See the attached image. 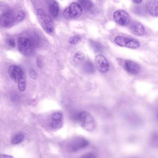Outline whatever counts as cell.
<instances>
[{
  "mask_svg": "<svg viewBox=\"0 0 158 158\" xmlns=\"http://www.w3.org/2000/svg\"><path fill=\"white\" fill-rule=\"evenodd\" d=\"M74 119L82 127L87 131L92 132L96 128V123L93 117L86 111H82L74 115Z\"/></svg>",
  "mask_w": 158,
  "mask_h": 158,
  "instance_id": "1",
  "label": "cell"
},
{
  "mask_svg": "<svg viewBox=\"0 0 158 158\" xmlns=\"http://www.w3.org/2000/svg\"><path fill=\"white\" fill-rule=\"evenodd\" d=\"M37 19L44 30L48 33H52L54 29L53 21L50 16L42 8L36 11Z\"/></svg>",
  "mask_w": 158,
  "mask_h": 158,
  "instance_id": "2",
  "label": "cell"
},
{
  "mask_svg": "<svg viewBox=\"0 0 158 158\" xmlns=\"http://www.w3.org/2000/svg\"><path fill=\"white\" fill-rule=\"evenodd\" d=\"M17 45L19 52L25 55L30 56L34 52L35 45L30 39L26 37L18 38Z\"/></svg>",
  "mask_w": 158,
  "mask_h": 158,
  "instance_id": "3",
  "label": "cell"
},
{
  "mask_svg": "<svg viewBox=\"0 0 158 158\" xmlns=\"http://www.w3.org/2000/svg\"><path fill=\"white\" fill-rule=\"evenodd\" d=\"M114 42L118 46L130 49H137L140 46V43L137 40L124 36H116Z\"/></svg>",
  "mask_w": 158,
  "mask_h": 158,
  "instance_id": "4",
  "label": "cell"
},
{
  "mask_svg": "<svg viewBox=\"0 0 158 158\" xmlns=\"http://www.w3.org/2000/svg\"><path fill=\"white\" fill-rule=\"evenodd\" d=\"M89 143L87 139L79 136L72 139L68 144L67 148L69 152H76L87 147Z\"/></svg>",
  "mask_w": 158,
  "mask_h": 158,
  "instance_id": "5",
  "label": "cell"
},
{
  "mask_svg": "<svg viewBox=\"0 0 158 158\" xmlns=\"http://www.w3.org/2000/svg\"><path fill=\"white\" fill-rule=\"evenodd\" d=\"M82 14V8L79 3H71L69 6L67 7L63 11L64 17L67 19H76L79 17Z\"/></svg>",
  "mask_w": 158,
  "mask_h": 158,
  "instance_id": "6",
  "label": "cell"
},
{
  "mask_svg": "<svg viewBox=\"0 0 158 158\" xmlns=\"http://www.w3.org/2000/svg\"><path fill=\"white\" fill-rule=\"evenodd\" d=\"M15 23V17L12 12L6 11L0 15V26L2 27H11Z\"/></svg>",
  "mask_w": 158,
  "mask_h": 158,
  "instance_id": "7",
  "label": "cell"
},
{
  "mask_svg": "<svg viewBox=\"0 0 158 158\" xmlns=\"http://www.w3.org/2000/svg\"><path fill=\"white\" fill-rule=\"evenodd\" d=\"M113 19L116 23L122 26H126L130 23V17L125 10H118L113 14Z\"/></svg>",
  "mask_w": 158,
  "mask_h": 158,
  "instance_id": "8",
  "label": "cell"
},
{
  "mask_svg": "<svg viewBox=\"0 0 158 158\" xmlns=\"http://www.w3.org/2000/svg\"><path fill=\"white\" fill-rule=\"evenodd\" d=\"M96 65L100 73L105 74L108 71L109 64L107 59L102 54H98L95 57Z\"/></svg>",
  "mask_w": 158,
  "mask_h": 158,
  "instance_id": "9",
  "label": "cell"
},
{
  "mask_svg": "<svg viewBox=\"0 0 158 158\" xmlns=\"http://www.w3.org/2000/svg\"><path fill=\"white\" fill-rule=\"evenodd\" d=\"M123 68L128 73L133 75L138 74L141 69L137 63L130 60H125L123 63Z\"/></svg>",
  "mask_w": 158,
  "mask_h": 158,
  "instance_id": "10",
  "label": "cell"
},
{
  "mask_svg": "<svg viewBox=\"0 0 158 158\" xmlns=\"http://www.w3.org/2000/svg\"><path fill=\"white\" fill-rule=\"evenodd\" d=\"M24 73V71L21 68L15 65H11L8 69V73L10 77L15 82L19 81Z\"/></svg>",
  "mask_w": 158,
  "mask_h": 158,
  "instance_id": "11",
  "label": "cell"
},
{
  "mask_svg": "<svg viewBox=\"0 0 158 158\" xmlns=\"http://www.w3.org/2000/svg\"><path fill=\"white\" fill-rule=\"evenodd\" d=\"M131 32L136 36H143L145 33V28L143 26L140 22L135 21L130 26Z\"/></svg>",
  "mask_w": 158,
  "mask_h": 158,
  "instance_id": "12",
  "label": "cell"
},
{
  "mask_svg": "<svg viewBox=\"0 0 158 158\" xmlns=\"http://www.w3.org/2000/svg\"><path fill=\"white\" fill-rule=\"evenodd\" d=\"M147 11L150 15L154 17L158 15V4L157 0H149L147 5Z\"/></svg>",
  "mask_w": 158,
  "mask_h": 158,
  "instance_id": "13",
  "label": "cell"
},
{
  "mask_svg": "<svg viewBox=\"0 0 158 158\" xmlns=\"http://www.w3.org/2000/svg\"><path fill=\"white\" fill-rule=\"evenodd\" d=\"M49 1V8L50 14L53 17H57L59 12V5L58 3L55 0H48Z\"/></svg>",
  "mask_w": 158,
  "mask_h": 158,
  "instance_id": "14",
  "label": "cell"
},
{
  "mask_svg": "<svg viewBox=\"0 0 158 158\" xmlns=\"http://www.w3.org/2000/svg\"><path fill=\"white\" fill-rule=\"evenodd\" d=\"M83 69L87 74H93L95 72V67L92 61L87 60L83 65Z\"/></svg>",
  "mask_w": 158,
  "mask_h": 158,
  "instance_id": "15",
  "label": "cell"
},
{
  "mask_svg": "<svg viewBox=\"0 0 158 158\" xmlns=\"http://www.w3.org/2000/svg\"><path fill=\"white\" fill-rule=\"evenodd\" d=\"M84 59L85 55L84 53L81 51H79L74 54L73 58V63L76 65H79L84 61Z\"/></svg>",
  "mask_w": 158,
  "mask_h": 158,
  "instance_id": "16",
  "label": "cell"
},
{
  "mask_svg": "<svg viewBox=\"0 0 158 158\" xmlns=\"http://www.w3.org/2000/svg\"><path fill=\"white\" fill-rule=\"evenodd\" d=\"M79 4L86 11H90L93 7V4L91 0H78Z\"/></svg>",
  "mask_w": 158,
  "mask_h": 158,
  "instance_id": "17",
  "label": "cell"
},
{
  "mask_svg": "<svg viewBox=\"0 0 158 158\" xmlns=\"http://www.w3.org/2000/svg\"><path fill=\"white\" fill-rule=\"evenodd\" d=\"M90 44L91 47L94 52H99L103 51V45L98 42L92 40L90 41Z\"/></svg>",
  "mask_w": 158,
  "mask_h": 158,
  "instance_id": "18",
  "label": "cell"
},
{
  "mask_svg": "<svg viewBox=\"0 0 158 158\" xmlns=\"http://www.w3.org/2000/svg\"><path fill=\"white\" fill-rule=\"evenodd\" d=\"M18 82V88L19 91L23 92L26 89V78L25 73L22 74Z\"/></svg>",
  "mask_w": 158,
  "mask_h": 158,
  "instance_id": "19",
  "label": "cell"
},
{
  "mask_svg": "<svg viewBox=\"0 0 158 158\" xmlns=\"http://www.w3.org/2000/svg\"><path fill=\"white\" fill-rule=\"evenodd\" d=\"M24 135L22 133H19L15 135L11 140V143L13 144H18L24 140Z\"/></svg>",
  "mask_w": 158,
  "mask_h": 158,
  "instance_id": "20",
  "label": "cell"
},
{
  "mask_svg": "<svg viewBox=\"0 0 158 158\" xmlns=\"http://www.w3.org/2000/svg\"><path fill=\"white\" fill-rule=\"evenodd\" d=\"M63 125V120H52L50 123V126L52 129L57 130L62 128Z\"/></svg>",
  "mask_w": 158,
  "mask_h": 158,
  "instance_id": "21",
  "label": "cell"
},
{
  "mask_svg": "<svg viewBox=\"0 0 158 158\" xmlns=\"http://www.w3.org/2000/svg\"><path fill=\"white\" fill-rule=\"evenodd\" d=\"M26 17V13L23 10H20L18 11L15 16L16 23L21 22Z\"/></svg>",
  "mask_w": 158,
  "mask_h": 158,
  "instance_id": "22",
  "label": "cell"
},
{
  "mask_svg": "<svg viewBox=\"0 0 158 158\" xmlns=\"http://www.w3.org/2000/svg\"><path fill=\"white\" fill-rule=\"evenodd\" d=\"M81 40V38L79 36H75L71 37L69 39V43L71 44H77L79 43Z\"/></svg>",
  "mask_w": 158,
  "mask_h": 158,
  "instance_id": "23",
  "label": "cell"
},
{
  "mask_svg": "<svg viewBox=\"0 0 158 158\" xmlns=\"http://www.w3.org/2000/svg\"><path fill=\"white\" fill-rule=\"evenodd\" d=\"M52 120H63V115L61 112H55L52 115Z\"/></svg>",
  "mask_w": 158,
  "mask_h": 158,
  "instance_id": "24",
  "label": "cell"
},
{
  "mask_svg": "<svg viewBox=\"0 0 158 158\" xmlns=\"http://www.w3.org/2000/svg\"><path fill=\"white\" fill-rule=\"evenodd\" d=\"M7 44L9 47L11 48H14L15 46V43L14 40L12 39H9L6 41Z\"/></svg>",
  "mask_w": 158,
  "mask_h": 158,
  "instance_id": "25",
  "label": "cell"
},
{
  "mask_svg": "<svg viewBox=\"0 0 158 158\" xmlns=\"http://www.w3.org/2000/svg\"><path fill=\"white\" fill-rule=\"evenodd\" d=\"M80 158H96L94 155L92 153H89V154H85L83 155Z\"/></svg>",
  "mask_w": 158,
  "mask_h": 158,
  "instance_id": "26",
  "label": "cell"
},
{
  "mask_svg": "<svg viewBox=\"0 0 158 158\" xmlns=\"http://www.w3.org/2000/svg\"><path fill=\"white\" fill-rule=\"evenodd\" d=\"M30 76L32 79H36L37 78V74L34 70H32L30 71Z\"/></svg>",
  "mask_w": 158,
  "mask_h": 158,
  "instance_id": "27",
  "label": "cell"
},
{
  "mask_svg": "<svg viewBox=\"0 0 158 158\" xmlns=\"http://www.w3.org/2000/svg\"><path fill=\"white\" fill-rule=\"evenodd\" d=\"M0 158H15L12 156L9 155H4V154H0Z\"/></svg>",
  "mask_w": 158,
  "mask_h": 158,
  "instance_id": "28",
  "label": "cell"
},
{
  "mask_svg": "<svg viewBox=\"0 0 158 158\" xmlns=\"http://www.w3.org/2000/svg\"><path fill=\"white\" fill-rule=\"evenodd\" d=\"M135 3L139 4L141 3L142 2H143V0H132Z\"/></svg>",
  "mask_w": 158,
  "mask_h": 158,
  "instance_id": "29",
  "label": "cell"
},
{
  "mask_svg": "<svg viewBox=\"0 0 158 158\" xmlns=\"http://www.w3.org/2000/svg\"><path fill=\"white\" fill-rule=\"evenodd\" d=\"M37 65H38V67H39V68H41V60H39V59L37 60Z\"/></svg>",
  "mask_w": 158,
  "mask_h": 158,
  "instance_id": "30",
  "label": "cell"
}]
</instances>
